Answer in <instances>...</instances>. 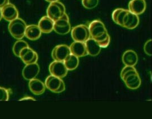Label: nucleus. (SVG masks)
<instances>
[{
    "instance_id": "f257e3e1",
    "label": "nucleus",
    "mask_w": 152,
    "mask_h": 119,
    "mask_svg": "<svg viewBox=\"0 0 152 119\" xmlns=\"http://www.w3.org/2000/svg\"><path fill=\"white\" fill-rule=\"evenodd\" d=\"M27 27L26 22L18 17L10 22L8 27L9 33L11 36L17 40H21L25 37V32Z\"/></svg>"
},
{
    "instance_id": "f03ea898",
    "label": "nucleus",
    "mask_w": 152,
    "mask_h": 119,
    "mask_svg": "<svg viewBox=\"0 0 152 119\" xmlns=\"http://www.w3.org/2000/svg\"><path fill=\"white\" fill-rule=\"evenodd\" d=\"M72 38L75 42L85 43L90 37L88 27L85 25H79L73 27L71 32Z\"/></svg>"
},
{
    "instance_id": "7ed1b4c3",
    "label": "nucleus",
    "mask_w": 152,
    "mask_h": 119,
    "mask_svg": "<svg viewBox=\"0 0 152 119\" xmlns=\"http://www.w3.org/2000/svg\"><path fill=\"white\" fill-rule=\"evenodd\" d=\"M65 13L64 5L59 1L50 3L47 9V16L56 22Z\"/></svg>"
},
{
    "instance_id": "20e7f679",
    "label": "nucleus",
    "mask_w": 152,
    "mask_h": 119,
    "mask_svg": "<svg viewBox=\"0 0 152 119\" xmlns=\"http://www.w3.org/2000/svg\"><path fill=\"white\" fill-rule=\"evenodd\" d=\"M71 26L69 19L65 13L62 16L54 22V30L60 35H65L71 31Z\"/></svg>"
},
{
    "instance_id": "39448f33",
    "label": "nucleus",
    "mask_w": 152,
    "mask_h": 119,
    "mask_svg": "<svg viewBox=\"0 0 152 119\" xmlns=\"http://www.w3.org/2000/svg\"><path fill=\"white\" fill-rule=\"evenodd\" d=\"M88 29L90 37L94 39L100 37L105 33H108L104 24L98 20L92 21L89 25Z\"/></svg>"
},
{
    "instance_id": "423d86ee",
    "label": "nucleus",
    "mask_w": 152,
    "mask_h": 119,
    "mask_svg": "<svg viewBox=\"0 0 152 119\" xmlns=\"http://www.w3.org/2000/svg\"><path fill=\"white\" fill-rule=\"evenodd\" d=\"M68 71L64 62L54 60L49 66V72L51 75L57 77L61 79L66 76Z\"/></svg>"
},
{
    "instance_id": "0eeeda50",
    "label": "nucleus",
    "mask_w": 152,
    "mask_h": 119,
    "mask_svg": "<svg viewBox=\"0 0 152 119\" xmlns=\"http://www.w3.org/2000/svg\"><path fill=\"white\" fill-rule=\"evenodd\" d=\"M71 54L69 47L64 44H61L56 46L53 49L51 56L54 60L64 62L65 58Z\"/></svg>"
},
{
    "instance_id": "6e6552de",
    "label": "nucleus",
    "mask_w": 152,
    "mask_h": 119,
    "mask_svg": "<svg viewBox=\"0 0 152 119\" xmlns=\"http://www.w3.org/2000/svg\"><path fill=\"white\" fill-rule=\"evenodd\" d=\"M19 58L26 65L37 63L38 60L37 53L29 47L22 49L19 54Z\"/></svg>"
},
{
    "instance_id": "1a4fd4ad",
    "label": "nucleus",
    "mask_w": 152,
    "mask_h": 119,
    "mask_svg": "<svg viewBox=\"0 0 152 119\" xmlns=\"http://www.w3.org/2000/svg\"><path fill=\"white\" fill-rule=\"evenodd\" d=\"M40 68L37 63L26 65L22 71V75L26 80L30 81L38 76Z\"/></svg>"
},
{
    "instance_id": "9d476101",
    "label": "nucleus",
    "mask_w": 152,
    "mask_h": 119,
    "mask_svg": "<svg viewBox=\"0 0 152 119\" xmlns=\"http://www.w3.org/2000/svg\"><path fill=\"white\" fill-rule=\"evenodd\" d=\"M2 18L7 22H10L19 16V12L13 4L9 3L1 9Z\"/></svg>"
},
{
    "instance_id": "9b49d317",
    "label": "nucleus",
    "mask_w": 152,
    "mask_h": 119,
    "mask_svg": "<svg viewBox=\"0 0 152 119\" xmlns=\"http://www.w3.org/2000/svg\"><path fill=\"white\" fill-rule=\"evenodd\" d=\"M146 7L145 0H131L129 4V11L136 15L143 14Z\"/></svg>"
},
{
    "instance_id": "f8f14e48",
    "label": "nucleus",
    "mask_w": 152,
    "mask_h": 119,
    "mask_svg": "<svg viewBox=\"0 0 152 119\" xmlns=\"http://www.w3.org/2000/svg\"><path fill=\"white\" fill-rule=\"evenodd\" d=\"M63 82L64 81L60 78L50 75L46 78L45 82V85L50 91L57 93L60 87Z\"/></svg>"
},
{
    "instance_id": "ddd939ff",
    "label": "nucleus",
    "mask_w": 152,
    "mask_h": 119,
    "mask_svg": "<svg viewBox=\"0 0 152 119\" xmlns=\"http://www.w3.org/2000/svg\"><path fill=\"white\" fill-rule=\"evenodd\" d=\"M139 24V18L138 15L131 12L130 11L126 14L123 20L122 27L127 29H134Z\"/></svg>"
},
{
    "instance_id": "4468645a",
    "label": "nucleus",
    "mask_w": 152,
    "mask_h": 119,
    "mask_svg": "<svg viewBox=\"0 0 152 119\" xmlns=\"http://www.w3.org/2000/svg\"><path fill=\"white\" fill-rule=\"evenodd\" d=\"M69 49L71 54L78 58L85 57L88 55L85 43L75 42L70 45Z\"/></svg>"
},
{
    "instance_id": "2eb2a0df",
    "label": "nucleus",
    "mask_w": 152,
    "mask_h": 119,
    "mask_svg": "<svg viewBox=\"0 0 152 119\" xmlns=\"http://www.w3.org/2000/svg\"><path fill=\"white\" fill-rule=\"evenodd\" d=\"M28 86L31 92L35 95L43 94L46 89L45 83L37 78L30 80L28 83Z\"/></svg>"
},
{
    "instance_id": "dca6fc26",
    "label": "nucleus",
    "mask_w": 152,
    "mask_h": 119,
    "mask_svg": "<svg viewBox=\"0 0 152 119\" xmlns=\"http://www.w3.org/2000/svg\"><path fill=\"white\" fill-rule=\"evenodd\" d=\"M54 22L48 16L42 17L38 22V27L41 32L45 34L51 33L54 29Z\"/></svg>"
},
{
    "instance_id": "f3484780",
    "label": "nucleus",
    "mask_w": 152,
    "mask_h": 119,
    "mask_svg": "<svg viewBox=\"0 0 152 119\" xmlns=\"http://www.w3.org/2000/svg\"><path fill=\"white\" fill-rule=\"evenodd\" d=\"M122 62L126 66L134 67L138 61V57L136 52L132 50H126L122 55Z\"/></svg>"
},
{
    "instance_id": "a211bd4d",
    "label": "nucleus",
    "mask_w": 152,
    "mask_h": 119,
    "mask_svg": "<svg viewBox=\"0 0 152 119\" xmlns=\"http://www.w3.org/2000/svg\"><path fill=\"white\" fill-rule=\"evenodd\" d=\"M42 32L38 25H30L26 27L25 37L30 40H36L41 37Z\"/></svg>"
},
{
    "instance_id": "6ab92c4d",
    "label": "nucleus",
    "mask_w": 152,
    "mask_h": 119,
    "mask_svg": "<svg viewBox=\"0 0 152 119\" xmlns=\"http://www.w3.org/2000/svg\"><path fill=\"white\" fill-rule=\"evenodd\" d=\"M87 54L92 57H95L100 53L101 47L98 43L92 38H90L85 42Z\"/></svg>"
},
{
    "instance_id": "aec40b11",
    "label": "nucleus",
    "mask_w": 152,
    "mask_h": 119,
    "mask_svg": "<svg viewBox=\"0 0 152 119\" xmlns=\"http://www.w3.org/2000/svg\"><path fill=\"white\" fill-rule=\"evenodd\" d=\"M124 82L127 87L131 90H136L139 88L141 83V78L139 74L132 75L127 77Z\"/></svg>"
},
{
    "instance_id": "412c9836",
    "label": "nucleus",
    "mask_w": 152,
    "mask_h": 119,
    "mask_svg": "<svg viewBox=\"0 0 152 119\" xmlns=\"http://www.w3.org/2000/svg\"><path fill=\"white\" fill-rule=\"evenodd\" d=\"M129 12V10L124 9H117L112 13V19L114 22L122 27L123 20L126 14Z\"/></svg>"
},
{
    "instance_id": "4be33fe9",
    "label": "nucleus",
    "mask_w": 152,
    "mask_h": 119,
    "mask_svg": "<svg viewBox=\"0 0 152 119\" xmlns=\"http://www.w3.org/2000/svg\"><path fill=\"white\" fill-rule=\"evenodd\" d=\"M64 63L68 70H76L79 65L78 57L73 54H69L64 60Z\"/></svg>"
},
{
    "instance_id": "5701e85b",
    "label": "nucleus",
    "mask_w": 152,
    "mask_h": 119,
    "mask_svg": "<svg viewBox=\"0 0 152 119\" xmlns=\"http://www.w3.org/2000/svg\"><path fill=\"white\" fill-rule=\"evenodd\" d=\"M28 47H29V45L26 41L22 40V39L18 40L14 44V46L12 48L13 53L17 57L19 58V54L20 52L22 51V49Z\"/></svg>"
},
{
    "instance_id": "b1692460",
    "label": "nucleus",
    "mask_w": 152,
    "mask_h": 119,
    "mask_svg": "<svg viewBox=\"0 0 152 119\" xmlns=\"http://www.w3.org/2000/svg\"><path fill=\"white\" fill-rule=\"evenodd\" d=\"M135 74H138V72L136 70V68H134V67L126 65L122 69V70H121V77L124 81L127 77Z\"/></svg>"
},
{
    "instance_id": "393cba45",
    "label": "nucleus",
    "mask_w": 152,
    "mask_h": 119,
    "mask_svg": "<svg viewBox=\"0 0 152 119\" xmlns=\"http://www.w3.org/2000/svg\"><path fill=\"white\" fill-rule=\"evenodd\" d=\"M94 40L98 43L101 48H103L108 47L110 42V38L108 33H105L103 35L101 36L100 37L96 38Z\"/></svg>"
},
{
    "instance_id": "a878e982",
    "label": "nucleus",
    "mask_w": 152,
    "mask_h": 119,
    "mask_svg": "<svg viewBox=\"0 0 152 119\" xmlns=\"http://www.w3.org/2000/svg\"><path fill=\"white\" fill-rule=\"evenodd\" d=\"M12 93L10 88H6L0 86V101H7Z\"/></svg>"
},
{
    "instance_id": "bb28decb",
    "label": "nucleus",
    "mask_w": 152,
    "mask_h": 119,
    "mask_svg": "<svg viewBox=\"0 0 152 119\" xmlns=\"http://www.w3.org/2000/svg\"><path fill=\"white\" fill-rule=\"evenodd\" d=\"M82 5L87 9H93L98 6L99 0H82Z\"/></svg>"
},
{
    "instance_id": "cd10ccee",
    "label": "nucleus",
    "mask_w": 152,
    "mask_h": 119,
    "mask_svg": "<svg viewBox=\"0 0 152 119\" xmlns=\"http://www.w3.org/2000/svg\"><path fill=\"white\" fill-rule=\"evenodd\" d=\"M144 50L145 53L149 55H152V40L150 39L148 40L147 42L145 44L144 47Z\"/></svg>"
},
{
    "instance_id": "c85d7f7f",
    "label": "nucleus",
    "mask_w": 152,
    "mask_h": 119,
    "mask_svg": "<svg viewBox=\"0 0 152 119\" xmlns=\"http://www.w3.org/2000/svg\"><path fill=\"white\" fill-rule=\"evenodd\" d=\"M19 101H35L36 99L32 97H31V96H26L24 97L20 98Z\"/></svg>"
},
{
    "instance_id": "c756f323",
    "label": "nucleus",
    "mask_w": 152,
    "mask_h": 119,
    "mask_svg": "<svg viewBox=\"0 0 152 119\" xmlns=\"http://www.w3.org/2000/svg\"><path fill=\"white\" fill-rule=\"evenodd\" d=\"M9 3V0H0V8L2 9L4 6Z\"/></svg>"
},
{
    "instance_id": "7c9ffc66",
    "label": "nucleus",
    "mask_w": 152,
    "mask_h": 119,
    "mask_svg": "<svg viewBox=\"0 0 152 119\" xmlns=\"http://www.w3.org/2000/svg\"><path fill=\"white\" fill-rule=\"evenodd\" d=\"M46 1L49 2L50 3H51V2H57V1H59V0H46Z\"/></svg>"
},
{
    "instance_id": "2f4dec72",
    "label": "nucleus",
    "mask_w": 152,
    "mask_h": 119,
    "mask_svg": "<svg viewBox=\"0 0 152 119\" xmlns=\"http://www.w3.org/2000/svg\"><path fill=\"white\" fill-rule=\"evenodd\" d=\"M2 18V11H1V9L0 8V21L1 20Z\"/></svg>"
}]
</instances>
